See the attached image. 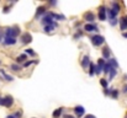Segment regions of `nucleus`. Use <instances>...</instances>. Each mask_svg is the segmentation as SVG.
<instances>
[{
	"mask_svg": "<svg viewBox=\"0 0 127 118\" xmlns=\"http://www.w3.org/2000/svg\"><path fill=\"white\" fill-rule=\"evenodd\" d=\"M21 36V31L19 26H10L5 28V37H11V38H17Z\"/></svg>",
	"mask_w": 127,
	"mask_h": 118,
	"instance_id": "1",
	"label": "nucleus"
},
{
	"mask_svg": "<svg viewBox=\"0 0 127 118\" xmlns=\"http://www.w3.org/2000/svg\"><path fill=\"white\" fill-rule=\"evenodd\" d=\"M41 24H42L43 27H44V26H56V27H58L57 21H54V20L49 16V14H48V12H47L42 19H41Z\"/></svg>",
	"mask_w": 127,
	"mask_h": 118,
	"instance_id": "2",
	"label": "nucleus"
},
{
	"mask_svg": "<svg viewBox=\"0 0 127 118\" xmlns=\"http://www.w3.org/2000/svg\"><path fill=\"white\" fill-rule=\"evenodd\" d=\"M90 42L94 47H100L105 43V37L101 36V35H93L90 37Z\"/></svg>",
	"mask_w": 127,
	"mask_h": 118,
	"instance_id": "3",
	"label": "nucleus"
},
{
	"mask_svg": "<svg viewBox=\"0 0 127 118\" xmlns=\"http://www.w3.org/2000/svg\"><path fill=\"white\" fill-rule=\"evenodd\" d=\"M32 35L30 33V32H24L21 36H20V42H21V44L22 46H27V44H30L31 42H32Z\"/></svg>",
	"mask_w": 127,
	"mask_h": 118,
	"instance_id": "4",
	"label": "nucleus"
},
{
	"mask_svg": "<svg viewBox=\"0 0 127 118\" xmlns=\"http://www.w3.org/2000/svg\"><path fill=\"white\" fill-rule=\"evenodd\" d=\"M97 17L100 21H105L107 19V7L105 5H101L99 6V14H97Z\"/></svg>",
	"mask_w": 127,
	"mask_h": 118,
	"instance_id": "5",
	"label": "nucleus"
},
{
	"mask_svg": "<svg viewBox=\"0 0 127 118\" xmlns=\"http://www.w3.org/2000/svg\"><path fill=\"white\" fill-rule=\"evenodd\" d=\"M48 11H47V7L44 6V5H40L38 7H37V10H36V14H35V19L36 20H38V19H42L43 16L47 14Z\"/></svg>",
	"mask_w": 127,
	"mask_h": 118,
	"instance_id": "6",
	"label": "nucleus"
},
{
	"mask_svg": "<svg viewBox=\"0 0 127 118\" xmlns=\"http://www.w3.org/2000/svg\"><path fill=\"white\" fill-rule=\"evenodd\" d=\"M12 105H14V97H12V96H10V95L4 96L2 106H4V107H6V108H9V107H11Z\"/></svg>",
	"mask_w": 127,
	"mask_h": 118,
	"instance_id": "7",
	"label": "nucleus"
},
{
	"mask_svg": "<svg viewBox=\"0 0 127 118\" xmlns=\"http://www.w3.org/2000/svg\"><path fill=\"white\" fill-rule=\"evenodd\" d=\"M83 20L86 21V24H94V21H95V15H94L91 11H86V12H84V15H83Z\"/></svg>",
	"mask_w": 127,
	"mask_h": 118,
	"instance_id": "8",
	"label": "nucleus"
},
{
	"mask_svg": "<svg viewBox=\"0 0 127 118\" xmlns=\"http://www.w3.org/2000/svg\"><path fill=\"white\" fill-rule=\"evenodd\" d=\"M83 28L86 32H99V28L95 24H85L83 26Z\"/></svg>",
	"mask_w": 127,
	"mask_h": 118,
	"instance_id": "9",
	"label": "nucleus"
},
{
	"mask_svg": "<svg viewBox=\"0 0 127 118\" xmlns=\"http://www.w3.org/2000/svg\"><path fill=\"white\" fill-rule=\"evenodd\" d=\"M74 113H75V117L77 118H82L85 117V108L83 106H75L74 107Z\"/></svg>",
	"mask_w": 127,
	"mask_h": 118,
	"instance_id": "10",
	"label": "nucleus"
},
{
	"mask_svg": "<svg viewBox=\"0 0 127 118\" xmlns=\"http://www.w3.org/2000/svg\"><path fill=\"white\" fill-rule=\"evenodd\" d=\"M101 55H102V58L106 60H110L111 59V50H110V48L107 47V46H105L102 49H101Z\"/></svg>",
	"mask_w": 127,
	"mask_h": 118,
	"instance_id": "11",
	"label": "nucleus"
},
{
	"mask_svg": "<svg viewBox=\"0 0 127 118\" xmlns=\"http://www.w3.org/2000/svg\"><path fill=\"white\" fill-rule=\"evenodd\" d=\"M80 63H82V67H83L84 69H89V67H90V64H91V60H90V58H89V54H84V55H83Z\"/></svg>",
	"mask_w": 127,
	"mask_h": 118,
	"instance_id": "12",
	"label": "nucleus"
},
{
	"mask_svg": "<svg viewBox=\"0 0 127 118\" xmlns=\"http://www.w3.org/2000/svg\"><path fill=\"white\" fill-rule=\"evenodd\" d=\"M48 14H49V16H51L54 21H64V20H65V16L62 15V14H56V12H53V11H48Z\"/></svg>",
	"mask_w": 127,
	"mask_h": 118,
	"instance_id": "13",
	"label": "nucleus"
},
{
	"mask_svg": "<svg viewBox=\"0 0 127 118\" xmlns=\"http://www.w3.org/2000/svg\"><path fill=\"white\" fill-rule=\"evenodd\" d=\"M120 30L122 32H126L127 30V15H124L121 19H120Z\"/></svg>",
	"mask_w": 127,
	"mask_h": 118,
	"instance_id": "14",
	"label": "nucleus"
},
{
	"mask_svg": "<svg viewBox=\"0 0 127 118\" xmlns=\"http://www.w3.org/2000/svg\"><path fill=\"white\" fill-rule=\"evenodd\" d=\"M117 12L114 10V9H111V7H107V19H109V21L110 20H114V19H117Z\"/></svg>",
	"mask_w": 127,
	"mask_h": 118,
	"instance_id": "15",
	"label": "nucleus"
},
{
	"mask_svg": "<svg viewBox=\"0 0 127 118\" xmlns=\"http://www.w3.org/2000/svg\"><path fill=\"white\" fill-rule=\"evenodd\" d=\"M17 43V38H11V37H5L2 44L4 46H14Z\"/></svg>",
	"mask_w": 127,
	"mask_h": 118,
	"instance_id": "16",
	"label": "nucleus"
},
{
	"mask_svg": "<svg viewBox=\"0 0 127 118\" xmlns=\"http://www.w3.org/2000/svg\"><path fill=\"white\" fill-rule=\"evenodd\" d=\"M27 54L26 53H22V54H20V55H17V58H16V64H24V63H26L27 60Z\"/></svg>",
	"mask_w": 127,
	"mask_h": 118,
	"instance_id": "17",
	"label": "nucleus"
},
{
	"mask_svg": "<svg viewBox=\"0 0 127 118\" xmlns=\"http://www.w3.org/2000/svg\"><path fill=\"white\" fill-rule=\"evenodd\" d=\"M63 113H64V108H63V107H59V108H57L56 111H53L52 116H53V118H59Z\"/></svg>",
	"mask_w": 127,
	"mask_h": 118,
	"instance_id": "18",
	"label": "nucleus"
},
{
	"mask_svg": "<svg viewBox=\"0 0 127 118\" xmlns=\"http://www.w3.org/2000/svg\"><path fill=\"white\" fill-rule=\"evenodd\" d=\"M88 74H89V76H94V75H96V65H95L94 63L90 64L89 70H88Z\"/></svg>",
	"mask_w": 127,
	"mask_h": 118,
	"instance_id": "19",
	"label": "nucleus"
},
{
	"mask_svg": "<svg viewBox=\"0 0 127 118\" xmlns=\"http://www.w3.org/2000/svg\"><path fill=\"white\" fill-rule=\"evenodd\" d=\"M0 74H1V75L4 76V79H5L6 81H9V82H11V81H14V76H11V75H9V74H6L4 69H0Z\"/></svg>",
	"mask_w": 127,
	"mask_h": 118,
	"instance_id": "20",
	"label": "nucleus"
},
{
	"mask_svg": "<svg viewBox=\"0 0 127 118\" xmlns=\"http://www.w3.org/2000/svg\"><path fill=\"white\" fill-rule=\"evenodd\" d=\"M10 69H11L12 71H15V73H19V71H21V70H22V67H21L20 64L12 63V64L10 65Z\"/></svg>",
	"mask_w": 127,
	"mask_h": 118,
	"instance_id": "21",
	"label": "nucleus"
},
{
	"mask_svg": "<svg viewBox=\"0 0 127 118\" xmlns=\"http://www.w3.org/2000/svg\"><path fill=\"white\" fill-rule=\"evenodd\" d=\"M111 9H114L117 14H120V11H121V5H120L117 1H112V2H111Z\"/></svg>",
	"mask_w": 127,
	"mask_h": 118,
	"instance_id": "22",
	"label": "nucleus"
},
{
	"mask_svg": "<svg viewBox=\"0 0 127 118\" xmlns=\"http://www.w3.org/2000/svg\"><path fill=\"white\" fill-rule=\"evenodd\" d=\"M14 4H15V2H11V1H10V2H9V5H5V6H2V14H9Z\"/></svg>",
	"mask_w": 127,
	"mask_h": 118,
	"instance_id": "23",
	"label": "nucleus"
},
{
	"mask_svg": "<svg viewBox=\"0 0 127 118\" xmlns=\"http://www.w3.org/2000/svg\"><path fill=\"white\" fill-rule=\"evenodd\" d=\"M111 69H112V67H111V64H110V62L107 60L106 62V64H105V67H104V74H110V71H111Z\"/></svg>",
	"mask_w": 127,
	"mask_h": 118,
	"instance_id": "24",
	"label": "nucleus"
},
{
	"mask_svg": "<svg viewBox=\"0 0 127 118\" xmlns=\"http://www.w3.org/2000/svg\"><path fill=\"white\" fill-rule=\"evenodd\" d=\"M119 94H120V91H119L117 89H111V95H110V97L114 98V100H117V98H119Z\"/></svg>",
	"mask_w": 127,
	"mask_h": 118,
	"instance_id": "25",
	"label": "nucleus"
},
{
	"mask_svg": "<svg viewBox=\"0 0 127 118\" xmlns=\"http://www.w3.org/2000/svg\"><path fill=\"white\" fill-rule=\"evenodd\" d=\"M116 75H117V69H115V68H112V69H111V71H110V74H109V78H107V80H109V81H111V80H114Z\"/></svg>",
	"mask_w": 127,
	"mask_h": 118,
	"instance_id": "26",
	"label": "nucleus"
},
{
	"mask_svg": "<svg viewBox=\"0 0 127 118\" xmlns=\"http://www.w3.org/2000/svg\"><path fill=\"white\" fill-rule=\"evenodd\" d=\"M56 28H57L56 26H44V27H43V32H44V33H52Z\"/></svg>",
	"mask_w": 127,
	"mask_h": 118,
	"instance_id": "27",
	"label": "nucleus"
},
{
	"mask_svg": "<svg viewBox=\"0 0 127 118\" xmlns=\"http://www.w3.org/2000/svg\"><path fill=\"white\" fill-rule=\"evenodd\" d=\"M100 84H101V86L104 87V89H109V80L105 78H101L100 79Z\"/></svg>",
	"mask_w": 127,
	"mask_h": 118,
	"instance_id": "28",
	"label": "nucleus"
},
{
	"mask_svg": "<svg viewBox=\"0 0 127 118\" xmlns=\"http://www.w3.org/2000/svg\"><path fill=\"white\" fill-rule=\"evenodd\" d=\"M80 37H83V31H82V30H77V32L74 33L73 38L75 39V41H78V39L80 38Z\"/></svg>",
	"mask_w": 127,
	"mask_h": 118,
	"instance_id": "29",
	"label": "nucleus"
},
{
	"mask_svg": "<svg viewBox=\"0 0 127 118\" xmlns=\"http://www.w3.org/2000/svg\"><path fill=\"white\" fill-rule=\"evenodd\" d=\"M109 62H110V64H111V67H112V68H115V69H117V68H119V63H117L116 58H111Z\"/></svg>",
	"mask_w": 127,
	"mask_h": 118,
	"instance_id": "30",
	"label": "nucleus"
},
{
	"mask_svg": "<svg viewBox=\"0 0 127 118\" xmlns=\"http://www.w3.org/2000/svg\"><path fill=\"white\" fill-rule=\"evenodd\" d=\"M25 53H26L27 55H31V57H36V53H35V50H33L32 48H26Z\"/></svg>",
	"mask_w": 127,
	"mask_h": 118,
	"instance_id": "31",
	"label": "nucleus"
},
{
	"mask_svg": "<svg viewBox=\"0 0 127 118\" xmlns=\"http://www.w3.org/2000/svg\"><path fill=\"white\" fill-rule=\"evenodd\" d=\"M32 64H36V60H32V59H31V60H27L26 63L22 64V68H29V67L32 65Z\"/></svg>",
	"mask_w": 127,
	"mask_h": 118,
	"instance_id": "32",
	"label": "nucleus"
},
{
	"mask_svg": "<svg viewBox=\"0 0 127 118\" xmlns=\"http://www.w3.org/2000/svg\"><path fill=\"white\" fill-rule=\"evenodd\" d=\"M5 39V30H1L0 28V43H2Z\"/></svg>",
	"mask_w": 127,
	"mask_h": 118,
	"instance_id": "33",
	"label": "nucleus"
},
{
	"mask_svg": "<svg viewBox=\"0 0 127 118\" xmlns=\"http://www.w3.org/2000/svg\"><path fill=\"white\" fill-rule=\"evenodd\" d=\"M117 24H120V19H114V20H110V25L114 27V26H116Z\"/></svg>",
	"mask_w": 127,
	"mask_h": 118,
	"instance_id": "34",
	"label": "nucleus"
},
{
	"mask_svg": "<svg viewBox=\"0 0 127 118\" xmlns=\"http://www.w3.org/2000/svg\"><path fill=\"white\" fill-rule=\"evenodd\" d=\"M14 116L16 118H22V111H16V112L14 113Z\"/></svg>",
	"mask_w": 127,
	"mask_h": 118,
	"instance_id": "35",
	"label": "nucleus"
},
{
	"mask_svg": "<svg viewBox=\"0 0 127 118\" xmlns=\"http://www.w3.org/2000/svg\"><path fill=\"white\" fill-rule=\"evenodd\" d=\"M104 94H105V96H110L111 95V89H104Z\"/></svg>",
	"mask_w": 127,
	"mask_h": 118,
	"instance_id": "36",
	"label": "nucleus"
},
{
	"mask_svg": "<svg viewBox=\"0 0 127 118\" xmlns=\"http://www.w3.org/2000/svg\"><path fill=\"white\" fill-rule=\"evenodd\" d=\"M121 91H122L125 95H127V84H125V85L122 86V90H121Z\"/></svg>",
	"mask_w": 127,
	"mask_h": 118,
	"instance_id": "37",
	"label": "nucleus"
},
{
	"mask_svg": "<svg viewBox=\"0 0 127 118\" xmlns=\"http://www.w3.org/2000/svg\"><path fill=\"white\" fill-rule=\"evenodd\" d=\"M63 118H77V117L73 116V115H63Z\"/></svg>",
	"mask_w": 127,
	"mask_h": 118,
	"instance_id": "38",
	"label": "nucleus"
},
{
	"mask_svg": "<svg viewBox=\"0 0 127 118\" xmlns=\"http://www.w3.org/2000/svg\"><path fill=\"white\" fill-rule=\"evenodd\" d=\"M48 4H49L51 6H56V5H57V1H52V0H51V1H48Z\"/></svg>",
	"mask_w": 127,
	"mask_h": 118,
	"instance_id": "39",
	"label": "nucleus"
},
{
	"mask_svg": "<svg viewBox=\"0 0 127 118\" xmlns=\"http://www.w3.org/2000/svg\"><path fill=\"white\" fill-rule=\"evenodd\" d=\"M5 118H16V117H15V116H14V113H12V115H7Z\"/></svg>",
	"mask_w": 127,
	"mask_h": 118,
	"instance_id": "40",
	"label": "nucleus"
},
{
	"mask_svg": "<svg viewBox=\"0 0 127 118\" xmlns=\"http://www.w3.org/2000/svg\"><path fill=\"white\" fill-rule=\"evenodd\" d=\"M84 118H95V116H93V115H86Z\"/></svg>",
	"mask_w": 127,
	"mask_h": 118,
	"instance_id": "41",
	"label": "nucleus"
},
{
	"mask_svg": "<svg viewBox=\"0 0 127 118\" xmlns=\"http://www.w3.org/2000/svg\"><path fill=\"white\" fill-rule=\"evenodd\" d=\"M2 100H4V97L0 96V106H2Z\"/></svg>",
	"mask_w": 127,
	"mask_h": 118,
	"instance_id": "42",
	"label": "nucleus"
},
{
	"mask_svg": "<svg viewBox=\"0 0 127 118\" xmlns=\"http://www.w3.org/2000/svg\"><path fill=\"white\" fill-rule=\"evenodd\" d=\"M122 36H124L125 38H127V32H122Z\"/></svg>",
	"mask_w": 127,
	"mask_h": 118,
	"instance_id": "43",
	"label": "nucleus"
},
{
	"mask_svg": "<svg viewBox=\"0 0 127 118\" xmlns=\"http://www.w3.org/2000/svg\"><path fill=\"white\" fill-rule=\"evenodd\" d=\"M125 118H127V113H126V115H125Z\"/></svg>",
	"mask_w": 127,
	"mask_h": 118,
	"instance_id": "44",
	"label": "nucleus"
},
{
	"mask_svg": "<svg viewBox=\"0 0 127 118\" xmlns=\"http://www.w3.org/2000/svg\"><path fill=\"white\" fill-rule=\"evenodd\" d=\"M1 63H2V62H1V60H0V65H1Z\"/></svg>",
	"mask_w": 127,
	"mask_h": 118,
	"instance_id": "45",
	"label": "nucleus"
}]
</instances>
